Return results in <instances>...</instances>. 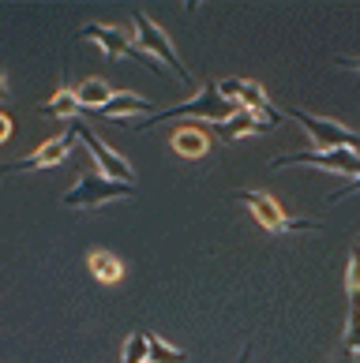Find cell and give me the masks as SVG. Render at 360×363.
I'll list each match as a JSON object with an SVG mask.
<instances>
[{
  "instance_id": "6da1fadb",
  "label": "cell",
  "mask_w": 360,
  "mask_h": 363,
  "mask_svg": "<svg viewBox=\"0 0 360 363\" xmlns=\"http://www.w3.org/2000/svg\"><path fill=\"white\" fill-rule=\"evenodd\" d=\"M236 113V105L229 98H222L218 86H203V90H195V98L192 101H184V105H173V109L165 113H151L143 120V124H131L136 131H146V128H154V124H169V120H229Z\"/></svg>"
},
{
  "instance_id": "7a4b0ae2",
  "label": "cell",
  "mask_w": 360,
  "mask_h": 363,
  "mask_svg": "<svg viewBox=\"0 0 360 363\" xmlns=\"http://www.w3.org/2000/svg\"><path fill=\"white\" fill-rule=\"evenodd\" d=\"M131 26H136V45L146 52V57H154V60H162V64H169L173 72L180 75V83L184 86H195V79H192V72L180 64V57H177V49H173V42H169V34L158 26L146 11H136L131 16Z\"/></svg>"
},
{
  "instance_id": "3957f363",
  "label": "cell",
  "mask_w": 360,
  "mask_h": 363,
  "mask_svg": "<svg viewBox=\"0 0 360 363\" xmlns=\"http://www.w3.org/2000/svg\"><path fill=\"white\" fill-rule=\"evenodd\" d=\"M236 199H240V203H244L251 213H256V221H259L263 228H271V233H319V228H323L319 221L293 218V213H285L271 195H263V191H236Z\"/></svg>"
},
{
  "instance_id": "277c9868",
  "label": "cell",
  "mask_w": 360,
  "mask_h": 363,
  "mask_svg": "<svg viewBox=\"0 0 360 363\" xmlns=\"http://www.w3.org/2000/svg\"><path fill=\"white\" fill-rule=\"evenodd\" d=\"M289 165H312L323 172H338V177H360V154L356 150H297V154H282L271 161V169H289Z\"/></svg>"
},
{
  "instance_id": "5b68a950",
  "label": "cell",
  "mask_w": 360,
  "mask_h": 363,
  "mask_svg": "<svg viewBox=\"0 0 360 363\" xmlns=\"http://www.w3.org/2000/svg\"><path fill=\"white\" fill-rule=\"evenodd\" d=\"M136 195V184H116L109 177H98V172H83L79 184L64 195V206L68 210H79V206H102V203H113V199H128Z\"/></svg>"
},
{
  "instance_id": "8992f818",
  "label": "cell",
  "mask_w": 360,
  "mask_h": 363,
  "mask_svg": "<svg viewBox=\"0 0 360 363\" xmlns=\"http://www.w3.org/2000/svg\"><path fill=\"white\" fill-rule=\"evenodd\" d=\"M83 38H90V42H98L102 49H105V57H124V60H136V64H143V68H151L154 75H162V64H158L154 57H146V52L131 42V38L124 34V30H116V26H109V23H87L83 30H79Z\"/></svg>"
},
{
  "instance_id": "52a82bcc",
  "label": "cell",
  "mask_w": 360,
  "mask_h": 363,
  "mask_svg": "<svg viewBox=\"0 0 360 363\" xmlns=\"http://www.w3.org/2000/svg\"><path fill=\"white\" fill-rule=\"evenodd\" d=\"M289 116L315 139L319 150H356V146H360L356 131H349L345 124H338V120L315 116V113H308V109H289Z\"/></svg>"
},
{
  "instance_id": "ba28073f",
  "label": "cell",
  "mask_w": 360,
  "mask_h": 363,
  "mask_svg": "<svg viewBox=\"0 0 360 363\" xmlns=\"http://www.w3.org/2000/svg\"><path fill=\"white\" fill-rule=\"evenodd\" d=\"M218 94L222 98H229L236 109H248V113H259L263 120H271V124L278 128L282 124V113L271 105V98H266V90L259 83H251V79H222L218 83Z\"/></svg>"
},
{
  "instance_id": "9c48e42d",
  "label": "cell",
  "mask_w": 360,
  "mask_h": 363,
  "mask_svg": "<svg viewBox=\"0 0 360 363\" xmlns=\"http://www.w3.org/2000/svg\"><path fill=\"white\" fill-rule=\"evenodd\" d=\"M72 128H75V139H83V146H87L90 154H94V161L102 165V177L120 180V184H136V169H131L128 161L113 150V146H105V143L94 135V131L83 128V124H75V120H72Z\"/></svg>"
},
{
  "instance_id": "30bf717a",
  "label": "cell",
  "mask_w": 360,
  "mask_h": 363,
  "mask_svg": "<svg viewBox=\"0 0 360 363\" xmlns=\"http://www.w3.org/2000/svg\"><path fill=\"white\" fill-rule=\"evenodd\" d=\"M72 143H75V128H68L60 139H49L42 143L31 157H19L11 161V165H4V172H34V169H49V165H60L64 157L72 154Z\"/></svg>"
},
{
  "instance_id": "8fae6325",
  "label": "cell",
  "mask_w": 360,
  "mask_h": 363,
  "mask_svg": "<svg viewBox=\"0 0 360 363\" xmlns=\"http://www.w3.org/2000/svg\"><path fill=\"white\" fill-rule=\"evenodd\" d=\"M266 131H274V124H271V120H263L259 113H248V109H236L229 120H222V124H218V135H222V139L266 135Z\"/></svg>"
},
{
  "instance_id": "7c38bea8",
  "label": "cell",
  "mask_w": 360,
  "mask_h": 363,
  "mask_svg": "<svg viewBox=\"0 0 360 363\" xmlns=\"http://www.w3.org/2000/svg\"><path fill=\"white\" fill-rule=\"evenodd\" d=\"M173 150L184 154V157H203V154H210V131L199 128V124L180 128L177 135H173Z\"/></svg>"
},
{
  "instance_id": "4fadbf2b",
  "label": "cell",
  "mask_w": 360,
  "mask_h": 363,
  "mask_svg": "<svg viewBox=\"0 0 360 363\" xmlns=\"http://www.w3.org/2000/svg\"><path fill=\"white\" fill-rule=\"evenodd\" d=\"M98 113H102V116H136V113H146V116H151V101L139 98V94L120 90V94H113V98L102 105Z\"/></svg>"
},
{
  "instance_id": "5bb4252c",
  "label": "cell",
  "mask_w": 360,
  "mask_h": 363,
  "mask_svg": "<svg viewBox=\"0 0 360 363\" xmlns=\"http://www.w3.org/2000/svg\"><path fill=\"white\" fill-rule=\"evenodd\" d=\"M79 113H83V105L75 101V90H68V86H60L57 98H49L42 105V116H49V120H75Z\"/></svg>"
},
{
  "instance_id": "9a60e30c",
  "label": "cell",
  "mask_w": 360,
  "mask_h": 363,
  "mask_svg": "<svg viewBox=\"0 0 360 363\" xmlns=\"http://www.w3.org/2000/svg\"><path fill=\"white\" fill-rule=\"evenodd\" d=\"M113 94H116V90H113L109 83H102V79H87V83L75 86V101L83 105V109H94V113H98L102 105L113 98Z\"/></svg>"
},
{
  "instance_id": "2e32d148",
  "label": "cell",
  "mask_w": 360,
  "mask_h": 363,
  "mask_svg": "<svg viewBox=\"0 0 360 363\" xmlns=\"http://www.w3.org/2000/svg\"><path fill=\"white\" fill-rule=\"evenodd\" d=\"M87 266H90V274H98V281H105V285H113V281L124 277V262L109 251H90Z\"/></svg>"
},
{
  "instance_id": "e0dca14e",
  "label": "cell",
  "mask_w": 360,
  "mask_h": 363,
  "mask_svg": "<svg viewBox=\"0 0 360 363\" xmlns=\"http://www.w3.org/2000/svg\"><path fill=\"white\" fill-rule=\"evenodd\" d=\"M146 348H151V363H188V356H184L180 348L165 345L158 333H146Z\"/></svg>"
},
{
  "instance_id": "ac0fdd59",
  "label": "cell",
  "mask_w": 360,
  "mask_h": 363,
  "mask_svg": "<svg viewBox=\"0 0 360 363\" xmlns=\"http://www.w3.org/2000/svg\"><path fill=\"white\" fill-rule=\"evenodd\" d=\"M120 363H151V348H146V333H131L124 345V359Z\"/></svg>"
},
{
  "instance_id": "d6986e66",
  "label": "cell",
  "mask_w": 360,
  "mask_h": 363,
  "mask_svg": "<svg viewBox=\"0 0 360 363\" xmlns=\"http://www.w3.org/2000/svg\"><path fill=\"white\" fill-rule=\"evenodd\" d=\"M356 191H360V177H356L353 184H345V187H338V191H334V195H330V199H327V203H342V199H349V195H356Z\"/></svg>"
},
{
  "instance_id": "ffe728a7",
  "label": "cell",
  "mask_w": 360,
  "mask_h": 363,
  "mask_svg": "<svg viewBox=\"0 0 360 363\" xmlns=\"http://www.w3.org/2000/svg\"><path fill=\"white\" fill-rule=\"evenodd\" d=\"M8 135H11V120H8L4 113H0V143H4Z\"/></svg>"
},
{
  "instance_id": "44dd1931",
  "label": "cell",
  "mask_w": 360,
  "mask_h": 363,
  "mask_svg": "<svg viewBox=\"0 0 360 363\" xmlns=\"http://www.w3.org/2000/svg\"><path fill=\"white\" fill-rule=\"evenodd\" d=\"M251 352H256V345H244V348H240V356H236V363H251Z\"/></svg>"
},
{
  "instance_id": "7402d4cb",
  "label": "cell",
  "mask_w": 360,
  "mask_h": 363,
  "mask_svg": "<svg viewBox=\"0 0 360 363\" xmlns=\"http://www.w3.org/2000/svg\"><path fill=\"white\" fill-rule=\"evenodd\" d=\"M338 363H356V352H349V348H345V352L338 356Z\"/></svg>"
},
{
  "instance_id": "603a6c76",
  "label": "cell",
  "mask_w": 360,
  "mask_h": 363,
  "mask_svg": "<svg viewBox=\"0 0 360 363\" xmlns=\"http://www.w3.org/2000/svg\"><path fill=\"white\" fill-rule=\"evenodd\" d=\"M338 64H342V68H356V72H360V60H349V57H342Z\"/></svg>"
},
{
  "instance_id": "cb8c5ba5",
  "label": "cell",
  "mask_w": 360,
  "mask_h": 363,
  "mask_svg": "<svg viewBox=\"0 0 360 363\" xmlns=\"http://www.w3.org/2000/svg\"><path fill=\"white\" fill-rule=\"evenodd\" d=\"M8 98V79H4V72H0V101Z\"/></svg>"
},
{
  "instance_id": "d4e9b609",
  "label": "cell",
  "mask_w": 360,
  "mask_h": 363,
  "mask_svg": "<svg viewBox=\"0 0 360 363\" xmlns=\"http://www.w3.org/2000/svg\"><path fill=\"white\" fill-rule=\"evenodd\" d=\"M356 363H360V352H356Z\"/></svg>"
}]
</instances>
